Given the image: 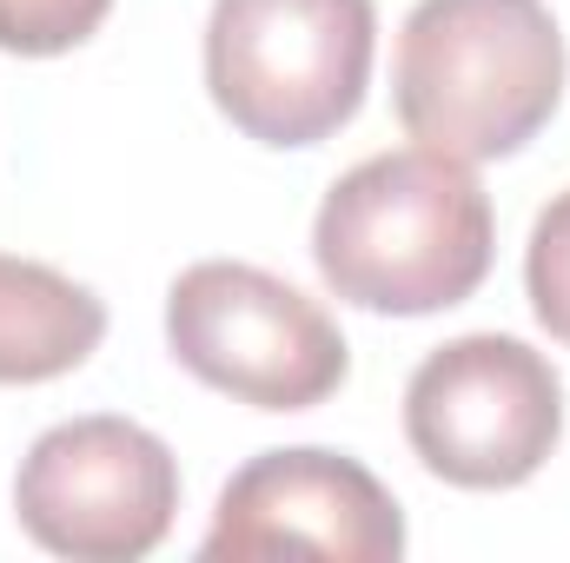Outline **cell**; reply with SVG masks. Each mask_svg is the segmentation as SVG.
<instances>
[{
  "mask_svg": "<svg viewBox=\"0 0 570 563\" xmlns=\"http://www.w3.org/2000/svg\"><path fill=\"white\" fill-rule=\"evenodd\" d=\"M498 253L491 199L464 159L405 146L358 159L312 219V259L358 312L425 318L464 305Z\"/></svg>",
  "mask_w": 570,
  "mask_h": 563,
  "instance_id": "6da1fadb",
  "label": "cell"
},
{
  "mask_svg": "<svg viewBox=\"0 0 570 563\" xmlns=\"http://www.w3.org/2000/svg\"><path fill=\"white\" fill-rule=\"evenodd\" d=\"M564 100V33L544 0H419L399 33V127L464 166L544 134Z\"/></svg>",
  "mask_w": 570,
  "mask_h": 563,
  "instance_id": "7a4b0ae2",
  "label": "cell"
},
{
  "mask_svg": "<svg viewBox=\"0 0 570 563\" xmlns=\"http://www.w3.org/2000/svg\"><path fill=\"white\" fill-rule=\"evenodd\" d=\"M372 0H213L206 87L259 146L332 140L372 80Z\"/></svg>",
  "mask_w": 570,
  "mask_h": 563,
  "instance_id": "3957f363",
  "label": "cell"
},
{
  "mask_svg": "<svg viewBox=\"0 0 570 563\" xmlns=\"http://www.w3.org/2000/svg\"><path fill=\"white\" fill-rule=\"evenodd\" d=\"M166 345L199 385L253 412H312L352 372L332 312L239 259H199L173 279Z\"/></svg>",
  "mask_w": 570,
  "mask_h": 563,
  "instance_id": "277c9868",
  "label": "cell"
},
{
  "mask_svg": "<svg viewBox=\"0 0 570 563\" xmlns=\"http://www.w3.org/2000/svg\"><path fill=\"white\" fill-rule=\"evenodd\" d=\"M405 437L431 477L458 491H511L544 471L564 437V385L544 352L504 332L438 345L405 385Z\"/></svg>",
  "mask_w": 570,
  "mask_h": 563,
  "instance_id": "5b68a950",
  "label": "cell"
},
{
  "mask_svg": "<svg viewBox=\"0 0 570 563\" xmlns=\"http://www.w3.org/2000/svg\"><path fill=\"white\" fill-rule=\"evenodd\" d=\"M20 531L73 563H134L166 544L179 464L134 418H67L33 437L13 477Z\"/></svg>",
  "mask_w": 570,
  "mask_h": 563,
  "instance_id": "8992f818",
  "label": "cell"
},
{
  "mask_svg": "<svg viewBox=\"0 0 570 563\" xmlns=\"http://www.w3.org/2000/svg\"><path fill=\"white\" fill-rule=\"evenodd\" d=\"M206 557H332V563H399L405 517L399 497L338 451L298 444L259 451L219 491Z\"/></svg>",
  "mask_w": 570,
  "mask_h": 563,
  "instance_id": "52a82bcc",
  "label": "cell"
},
{
  "mask_svg": "<svg viewBox=\"0 0 570 563\" xmlns=\"http://www.w3.org/2000/svg\"><path fill=\"white\" fill-rule=\"evenodd\" d=\"M107 338V305L80 279L0 253V385H47L80 372Z\"/></svg>",
  "mask_w": 570,
  "mask_h": 563,
  "instance_id": "ba28073f",
  "label": "cell"
},
{
  "mask_svg": "<svg viewBox=\"0 0 570 563\" xmlns=\"http://www.w3.org/2000/svg\"><path fill=\"white\" fill-rule=\"evenodd\" d=\"M107 13L114 0H0V47L20 60H53L94 40Z\"/></svg>",
  "mask_w": 570,
  "mask_h": 563,
  "instance_id": "9c48e42d",
  "label": "cell"
},
{
  "mask_svg": "<svg viewBox=\"0 0 570 563\" xmlns=\"http://www.w3.org/2000/svg\"><path fill=\"white\" fill-rule=\"evenodd\" d=\"M524 292H531L538 325H544L558 345H570V186L538 213V226H531Z\"/></svg>",
  "mask_w": 570,
  "mask_h": 563,
  "instance_id": "30bf717a",
  "label": "cell"
}]
</instances>
